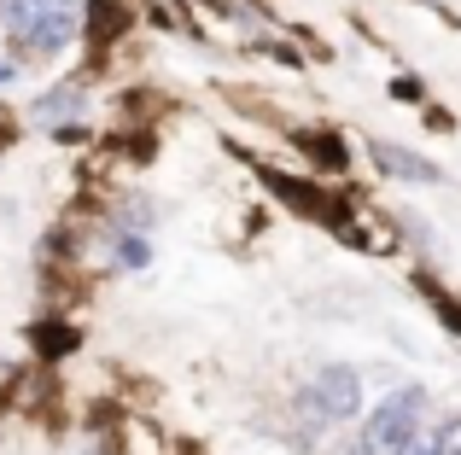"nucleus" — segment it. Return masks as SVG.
Wrapping results in <instances>:
<instances>
[{
  "instance_id": "obj_1",
  "label": "nucleus",
  "mask_w": 461,
  "mask_h": 455,
  "mask_svg": "<svg viewBox=\"0 0 461 455\" xmlns=\"http://www.w3.org/2000/svg\"><path fill=\"white\" fill-rule=\"evenodd\" d=\"M357 409H362V374L345 368V362L315 368V374L304 379V391H298V415H304V426H315V433L350 421Z\"/></svg>"
},
{
  "instance_id": "obj_2",
  "label": "nucleus",
  "mask_w": 461,
  "mask_h": 455,
  "mask_svg": "<svg viewBox=\"0 0 461 455\" xmlns=\"http://www.w3.org/2000/svg\"><path fill=\"white\" fill-rule=\"evenodd\" d=\"M420 403H427V391H420V386H409V391H392L385 403H374V409L362 415L357 450H362V455H403L409 444H415Z\"/></svg>"
},
{
  "instance_id": "obj_3",
  "label": "nucleus",
  "mask_w": 461,
  "mask_h": 455,
  "mask_svg": "<svg viewBox=\"0 0 461 455\" xmlns=\"http://www.w3.org/2000/svg\"><path fill=\"white\" fill-rule=\"evenodd\" d=\"M77 30H82V18H77V0H70V6H47L41 18H35L23 35H12V41L30 47V53H59L65 41H77Z\"/></svg>"
},
{
  "instance_id": "obj_4",
  "label": "nucleus",
  "mask_w": 461,
  "mask_h": 455,
  "mask_svg": "<svg viewBox=\"0 0 461 455\" xmlns=\"http://www.w3.org/2000/svg\"><path fill=\"white\" fill-rule=\"evenodd\" d=\"M374 164H380L385 175H397V182H420V187H438L444 182V170L432 158H420V152H409V147H392V140H374Z\"/></svg>"
},
{
  "instance_id": "obj_5",
  "label": "nucleus",
  "mask_w": 461,
  "mask_h": 455,
  "mask_svg": "<svg viewBox=\"0 0 461 455\" xmlns=\"http://www.w3.org/2000/svg\"><path fill=\"white\" fill-rule=\"evenodd\" d=\"M403 455H461V415H450V421H438L427 438H415Z\"/></svg>"
},
{
  "instance_id": "obj_6",
  "label": "nucleus",
  "mask_w": 461,
  "mask_h": 455,
  "mask_svg": "<svg viewBox=\"0 0 461 455\" xmlns=\"http://www.w3.org/2000/svg\"><path fill=\"white\" fill-rule=\"evenodd\" d=\"M420 292L432 298V309H438V321H444V327H450V333H461V309L450 304V298H444V292H438V286H432V281H420Z\"/></svg>"
},
{
  "instance_id": "obj_7",
  "label": "nucleus",
  "mask_w": 461,
  "mask_h": 455,
  "mask_svg": "<svg viewBox=\"0 0 461 455\" xmlns=\"http://www.w3.org/2000/svg\"><path fill=\"white\" fill-rule=\"evenodd\" d=\"M35 344H41V351H70V344H77V333H65V327H41V333H35Z\"/></svg>"
},
{
  "instance_id": "obj_8",
  "label": "nucleus",
  "mask_w": 461,
  "mask_h": 455,
  "mask_svg": "<svg viewBox=\"0 0 461 455\" xmlns=\"http://www.w3.org/2000/svg\"><path fill=\"white\" fill-rule=\"evenodd\" d=\"M77 100H82L77 88H65V94H47V100H41V117H53V112H77Z\"/></svg>"
},
{
  "instance_id": "obj_9",
  "label": "nucleus",
  "mask_w": 461,
  "mask_h": 455,
  "mask_svg": "<svg viewBox=\"0 0 461 455\" xmlns=\"http://www.w3.org/2000/svg\"><path fill=\"white\" fill-rule=\"evenodd\" d=\"M117 257H123V269H140V263H147V245H140V239H123Z\"/></svg>"
},
{
  "instance_id": "obj_10",
  "label": "nucleus",
  "mask_w": 461,
  "mask_h": 455,
  "mask_svg": "<svg viewBox=\"0 0 461 455\" xmlns=\"http://www.w3.org/2000/svg\"><path fill=\"white\" fill-rule=\"evenodd\" d=\"M0 82H12V65H0Z\"/></svg>"
}]
</instances>
